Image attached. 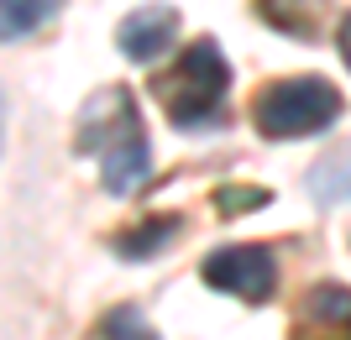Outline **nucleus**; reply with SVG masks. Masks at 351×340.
Here are the masks:
<instances>
[{"label":"nucleus","mask_w":351,"mask_h":340,"mask_svg":"<svg viewBox=\"0 0 351 340\" xmlns=\"http://www.w3.org/2000/svg\"><path fill=\"white\" fill-rule=\"evenodd\" d=\"M289 340H351V288L346 283H315L293 309Z\"/></svg>","instance_id":"39448f33"},{"label":"nucleus","mask_w":351,"mask_h":340,"mask_svg":"<svg viewBox=\"0 0 351 340\" xmlns=\"http://www.w3.org/2000/svg\"><path fill=\"white\" fill-rule=\"evenodd\" d=\"M341 116V89L325 84L315 74H293L267 84L257 100H252V120L267 142H299V136H315L325 126H336Z\"/></svg>","instance_id":"7ed1b4c3"},{"label":"nucleus","mask_w":351,"mask_h":340,"mask_svg":"<svg viewBox=\"0 0 351 340\" xmlns=\"http://www.w3.org/2000/svg\"><path fill=\"white\" fill-rule=\"evenodd\" d=\"M178 37V11L173 5H142L116 27V47L132 63H152L158 53H168V42Z\"/></svg>","instance_id":"423d86ee"},{"label":"nucleus","mask_w":351,"mask_h":340,"mask_svg":"<svg viewBox=\"0 0 351 340\" xmlns=\"http://www.w3.org/2000/svg\"><path fill=\"white\" fill-rule=\"evenodd\" d=\"M79 152H89L100 163V183L110 194H132L147 183L152 168V147H147V126L136 110L132 89H100L79 116Z\"/></svg>","instance_id":"f257e3e1"},{"label":"nucleus","mask_w":351,"mask_h":340,"mask_svg":"<svg viewBox=\"0 0 351 340\" xmlns=\"http://www.w3.org/2000/svg\"><path fill=\"white\" fill-rule=\"evenodd\" d=\"M226 89H231V63L220 53L215 37H194L178 63L158 79V105L168 110L178 131H194V126H210L226 110Z\"/></svg>","instance_id":"f03ea898"},{"label":"nucleus","mask_w":351,"mask_h":340,"mask_svg":"<svg viewBox=\"0 0 351 340\" xmlns=\"http://www.w3.org/2000/svg\"><path fill=\"white\" fill-rule=\"evenodd\" d=\"M325 11H330V0H257V16H263L273 31H289L299 42H309L315 31H320Z\"/></svg>","instance_id":"0eeeda50"},{"label":"nucleus","mask_w":351,"mask_h":340,"mask_svg":"<svg viewBox=\"0 0 351 340\" xmlns=\"http://www.w3.org/2000/svg\"><path fill=\"white\" fill-rule=\"evenodd\" d=\"M341 63L351 68V16H341Z\"/></svg>","instance_id":"ddd939ff"},{"label":"nucleus","mask_w":351,"mask_h":340,"mask_svg":"<svg viewBox=\"0 0 351 340\" xmlns=\"http://www.w3.org/2000/svg\"><path fill=\"white\" fill-rule=\"evenodd\" d=\"M53 5H58V0H0V27H5V42L27 37L32 27H43Z\"/></svg>","instance_id":"9d476101"},{"label":"nucleus","mask_w":351,"mask_h":340,"mask_svg":"<svg viewBox=\"0 0 351 340\" xmlns=\"http://www.w3.org/2000/svg\"><path fill=\"white\" fill-rule=\"evenodd\" d=\"M267 205V189H252V183H231V189H215V209L220 215H247V209Z\"/></svg>","instance_id":"f8f14e48"},{"label":"nucleus","mask_w":351,"mask_h":340,"mask_svg":"<svg viewBox=\"0 0 351 340\" xmlns=\"http://www.w3.org/2000/svg\"><path fill=\"white\" fill-rule=\"evenodd\" d=\"M173 236H178V220H136L132 231H121L110 246H116V257H126V262H147V257H158Z\"/></svg>","instance_id":"1a4fd4ad"},{"label":"nucleus","mask_w":351,"mask_h":340,"mask_svg":"<svg viewBox=\"0 0 351 340\" xmlns=\"http://www.w3.org/2000/svg\"><path fill=\"white\" fill-rule=\"evenodd\" d=\"M199 278L220 293H236L241 304H267L278 288V262L267 246H220L205 257Z\"/></svg>","instance_id":"20e7f679"},{"label":"nucleus","mask_w":351,"mask_h":340,"mask_svg":"<svg viewBox=\"0 0 351 340\" xmlns=\"http://www.w3.org/2000/svg\"><path fill=\"white\" fill-rule=\"evenodd\" d=\"M309 194L325 199V205H351V142L315 163V173H309Z\"/></svg>","instance_id":"6e6552de"},{"label":"nucleus","mask_w":351,"mask_h":340,"mask_svg":"<svg viewBox=\"0 0 351 340\" xmlns=\"http://www.w3.org/2000/svg\"><path fill=\"white\" fill-rule=\"evenodd\" d=\"M100 340H158V330L147 325L132 304H121V309H110L100 319Z\"/></svg>","instance_id":"9b49d317"}]
</instances>
